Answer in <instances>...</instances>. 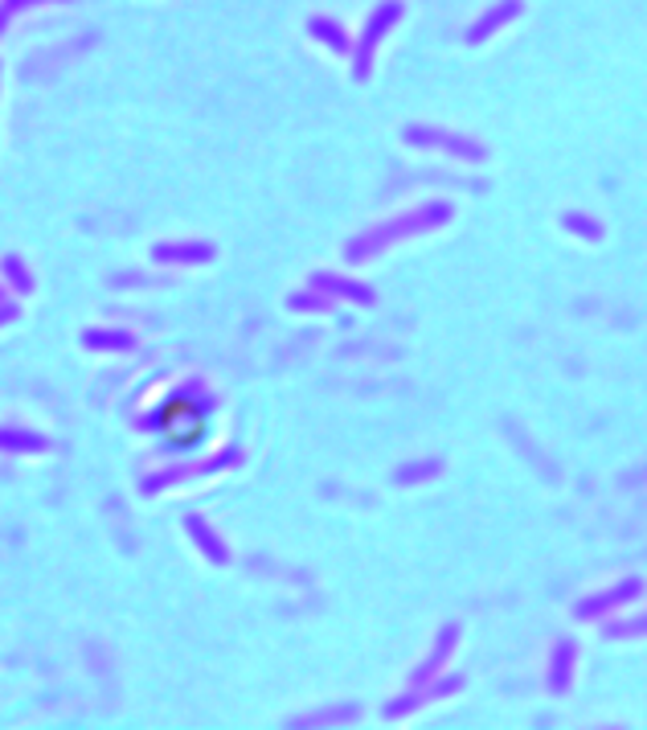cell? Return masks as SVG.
<instances>
[{
	"label": "cell",
	"instance_id": "obj_1",
	"mask_svg": "<svg viewBox=\"0 0 647 730\" xmlns=\"http://www.w3.org/2000/svg\"><path fill=\"white\" fill-rule=\"evenodd\" d=\"M398 16H401V5H398V0H385V5L373 8V16L365 21V33H360V41L352 46V74H357V78H369L377 46H381V37L393 29V21H398Z\"/></svg>",
	"mask_w": 647,
	"mask_h": 730
},
{
	"label": "cell",
	"instance_id": "obj_2",
	"mask_svg": "<svg viewBox=\"0 0 647 730\" xmlns=\"http://www.w3.org/2000/svg\"><path fill=\"white\" fill-rule=\"evenodd\" d=\"M447 205H426L422 213H409L406 221H393V226H377V230H369L365 238H357V242H349V259H365V254H373L377 246H385V242H393V238H406V234H414V230H422V226H430V221H442L447 218Z\"/></svg>",
	"mask_w": 647,
	"mask_h": 730
},
{
	"label": "cell",
	"instance_id": "obj_3",
	"mask_svg": "<svg viewBox=\"0 0 647 730\" xmlns=\"http://www.w3.org/2000/svg\"><path fill=\"white\" fill-rule=\"evenodd\" d=\"M639 591H643V582H639V579L619 582L614 591H602V595H594V599H586V603H578V620H594V615H602L606 607H619V603H627V599H635Z\"/></svg>",
	"mask_w": 647,
	"mask_h": 730
},
{
	"label": "cell",
	"instance_id": "obj_4",
	"mask_svg": "<svg viewBox=\"0 0 647 730\" xmlns=\"http://www.w3.org/2000/svg\"><path fill=\"white\" fill-rule=\"evenodd\" d=\"M512 16H521V0H500V5H491L488 13H483L480 21H475L471 29H467V41H471V46H475V41L491 37V33H496V29H504V25L512 21Z\"/></svg>",
	"mask_w": 647,
	"mask_h": 730
},
{
	"label": "cell",
	"instance_id": "obj_5",
	"mask_svg": "<svg viewBox=\"0 0 647 730\" xmlns=\"http://www.w3.org/2000/svg\"><path fill=\"white\" fill-rule=\"evenodd\" d=\"M406 139H409V144H439V148H450L455 156H467V160H480V156H483L480 144H471V139H459V136H447V131H418V128H409Z\"/></svg>",
	"mask_w": 647,
	"mask_h": 730
},
{
	"label": "cell",
	"instance_id": "obj_6",
	"mask_svg": "<svg viewBox=\"0 0 647 730\" xmlns=\"http://www.w3.org/2000/svg\"><path fill=\"white\" fill-rule=\"evenodd\" d=\"M152 254L160 262H205L213 254V246L209 242H160Z\"/></svg>",
	"mask_w": 647,
	"mask_h": 730
},
{
	"label": "cell",
	"instance_id": "obj_7",
	"mask_svg": "<svg viewBox=\"0 0 647 730\" xmlns=\"http://www.w3.org/2000/svg\"><path fill=\"white\" fill-rule=\"evenodd\" d=\"M308 33L316 41H324L328 49H336V54H349V33L340 29V25L332 21V16H311L308 21Z\"/></svg>",
	"mask_w": 647,
	"mask_h": 730
},
{
	"label": "cell",
	"instance_id": "obj_8",
	"mask_svg": "<svg viewBox=\"0 0 647 730\" xmlns=\"http://www.w3.org/2000/svg\"><path fill=\"white\" fill-rule=\"evenodd\" d=\"M311 287H316V292H332V295H349V300H357V303H373V292H369V287H357V283L336 279V275H316Z\"/></svg>",
	"mask_w": 647,
	"mask_h": 730
},
{
	"label": "cell",
	"instance_id": "obj_9",
	"mask_svg": "<svg viewBox=\"0 0 647 730\" xmlns=\"http://www.w3.org/2000/svg\"><path fill=\"white\" fill-rule=\"evenodd\" d=\"M185 530H188V533H193V538H197V541H201V550H205V554H209V558H213V562H226V558H229V554H226V541H221V538H217V533H213V530H209V525H205V521H201V517H188V521H185Z\"/></svg>",
	"mask_w": 647,
	"mask_h": 730
},
{
	"label": "cell",
	"instance_id": "obj_10",
	"mask_svg": "<svg viewBox=\"0 0 647 730\" xmlns=\"http://www.w3.org/2000/svg\"><path fill=\"white\" fill-rule=\"evenodd\" d=\"M455 636H459L455 628H442V636H439V648H434V653L426 656V664H422V669H414V685H426V681H430V673L439 669V664H442V661H447V656H450V648H455Z\"/></svg>",
	"mask_w": 647,
	"mask_h": 730
},
{
	"label": "cell",
	"instance_id": "obj_11",
	"mask_svg": "<svg viewBox=\"0 0 647 730\" xmlns=\"http://www.w3.org/2000/svg\"><path fill=\"white\" fill-rule=\"evenodd\" d=\"M570 669H573V644L561 640L553 653V669H549V689H553V694H561V689L570 685Z\"/></svg>",
	"mask_w": 647,
	"mask_h": 730
},
{
	"label": "cell",
	"instance_id": "obj_12",
	"mask_svg": "<svg viewBox=\"0 0 647 730\" xmlns=\"http://www.w3.org/2000/svg\"><path fill=\"white\" fill-rule=\"evenodd\" d=\"M0 447L8 451H45V439L33 431H0Z\"/></svg>",
	"mask_w": 647,
	"mask_h": 730
},
{
	"label": "cell",
	"instance_id": "obj_13",
	"mask_svg": "<svg viewBox=\"0 0 647 730\" xmlns=\"http://www.w3.org/2000/svg\"><path fill=\"white\" fill-rule=\"evenodd\" d=\"M82 341H86L90 349H127L131 336L127 333H86Z\"/></svg>",
	"mask_w": 647,
	"mask_h": 730
},
{
	"label": "cell",
	"instance_id": "obj_14",
	"mask_svg": "<svg viewBox=\"0 0 647 730\" xmlns=\"http://www.w3.org/2000/svg\"><path fill=\"white\" fill-rule=\"evenodd\" d=\"M565 226H570V230H578V234H586V238H598V234H602V226H598V221H586V213H565Z\"/></svg>",
	"mask_w": 647,
	"mask_h": 730
},
{
	"label": "cell",
	"instance_id": "obj_15",
	"mask_svg": "<svg viewBox=\"0 0 647 730\" xmlns=\"http://www.w3.org/2000/svg\"><path fill=\"white\" fill-rule=\"evenodd\" d=\"M5 275L13 279V287H16V292H29V287H33L29 271H21V262H16V259H5Z\"/></svg>",
	"mask_w": 647,
	"mask_h": 730
},
{
	"label": "cell",
	"instance_id": "obj_16",
	"mask_svg": "<svg viewBox=\"0 0 647 730\" xmlns=\"http://www.w3.org/2000/svg\"><path fill=\"white\" fill-rule=\"evenodd\" d=\"M29 5H45V0H0V33L13 21V13H21V8H29Z\"/></svg>",
	"mask_w": 647,
	"mask_h": 730
},
{
	"label": "cell",
	"instance_id": "obj_17",
	"mask_svg": "<svg viewBox=\"0 0 647 730\" xmlns=\"http://www.w3.org/2000/svg\"><path fill=\"white\" fill-rule=\"evenodd\" d=\"M430 472H439V464H418V468H401V472H398V480H401V484H414V476H430Z\"/></svg>",
	"mask_w": 647,
	"mask_h": 730
},
{
	"label": "cell",
	"instance_id": "obj_18",
	"mask_svg": "<svg viewBox=\"0 0 647 730\" xmlns=\"http://www.w3.org/2000/svg\"><path fill=\"white\" fill-rule=\"evenodd\" d=\"M295 303V308H328V300H303V295H299V300H291Z\"/></svg>",
	"mask_w": 647,
	"mask_h": 730
}]
</instances>
